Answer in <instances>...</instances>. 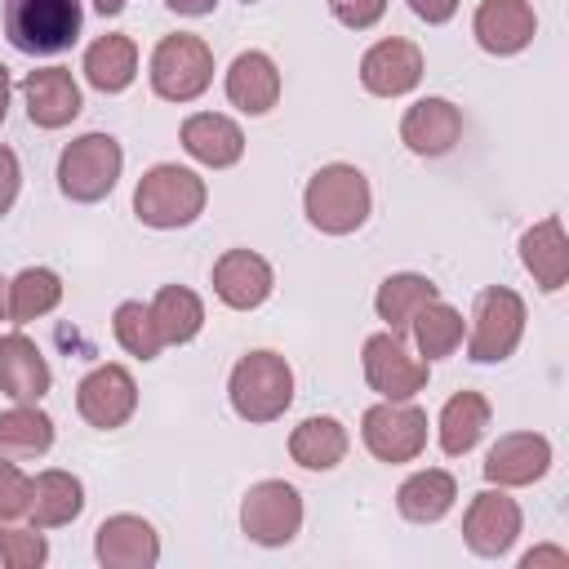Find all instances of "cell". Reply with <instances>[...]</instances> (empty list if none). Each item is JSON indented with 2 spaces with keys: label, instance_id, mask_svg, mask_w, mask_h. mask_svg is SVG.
<instances>
[{
  "label": "cell",
  "instance_id": "cell-37",
  "mask_svg": "<svg viewBox=\"0 0 569 569\" xmlns=\"http://www.w3.org/2000/svg\"><path fill=\"white\" fill-rule=\"evenodd\" d=\"M329 13L351 31H369L387 13V0H329Z\"/></svg>",
  "mask_w": 569,
  "mask_h": 569
},
{
  "label": "cell",
  "instance_id": "cell-27",
  "mask_svg": "<svg viewBox=\"0 0 569 569\" xmlns=\"http://www.w3.org/2000/svg\"><path fill=\"white\" fill-rule=\"evenodd\" d=\"M431 298H440V284L431 280V276H422V271H391L382 284H378V293H373V311H378V320L391 329V333H409V325H413V316L431 302Z\"/></svg>",
  "mask_w": 569,
  "mask_h": 569
},
{
  "label": "cell",
  "instance_id": "cell-10",
  "mask_svg": "<svg viewBox=\"0 0 569 569\" xmlns=\"http://www.w3.org/2000/svg\"><path fill=\"white\" fill-rule=\"evenodd\" d=\"M360 365H365V382L382 400H413L431 378V365L418 351H409V342L400 333H391V329L365 338Z\"/></svg>",
  "mask_w": 569,
  "mask_h": 569
},
{
  "label": "cell",
  "instance_id": "cell-20",
  "mask_svg": "<svg viewBox=\"0 0 569 569\" xmlns=\"http://www.w3.org/2000/svg\"><path fill=\"white\" fill-rule=\"evenodd\" d=\"M53 387V373H49V360L44 351L22 333V329H9L0 333V391L9 400H22V405H40Z\"/></svg>",
  "mask_w": 569,
  "mask_h": 569
},
{
  "label": "cell",
  "instance_id": "cell-13",
  "mask_svg": "<svg viewBox=\"0 0 569 569\" xmlns=\"http://www.w3.org/2000/svg\"><path fill=\"white\" fill-rule=\"evenodd\" d=\"M485 480L498 489H525L538 485L551 471V440L542 431H507L489 445L485 462H480Z\"/></svg>",
  "mask_w": 569,
  "mask_h": 569
},
{
  "label": "cell",
  "instance_id": "cell-23",
  "mask_svg": "<svg viewBox=\"0 0 569 569\" xmlns=\"http://www.w3.org/2000/svg\"><path fill=\"white\" fill-rule=\"evenodd\" d=\"M520 267L533 276V284L542 293H560L565 289V280H569V236H565V222L556 213H547L533 227H525Z\"/></svg>",
  "mask_w": 569,
  "mask_h": 569
},
{
  "label": "cell",
  "instance_id": "cell-35",
  "mask_svg": "<svg viewBox=\"0 0 569 569\" xmlns=\"http://www.w3.org/2000/svg\"><path fill=\"white\" fill-rule=\"evenodd\" d=\"M49 560V542L44 529H36L31 520H0V565L9 569H40Z\"/></svg>",
  "mask_w": 569,
  "mask_h": 569
},
{
  "label": "cell",
  "instance_id": "cell-36",
  "mask_svg": "<svg viewBox=\"0 0 569 569\" xmlns=\"http://www.w3.org/2000/svg\"><path fill=\"white\" fill-rule=\"evenodd\" d=\"M27 511H31V476L13 458H0V520H27Z\"/></svg>",
  "mask_w": 569,
  "mask_h": 569
},
{
  "label": "cell",
  "instance_id": "cell-34",
  "mask_svg": "<svg viewBox=\"0 0 569 569\" xmlns=\"http://www.w3.org/2000/svg\"><path fill=\"white\" fill-rule=\"evenodd\" d=\"M111 333H116V342H120L129 356H138V360H156V356L164 351V338H160V329H156V316H151V307L138 302V298H124V302L111 311Z\"/></svg>",
  "mask_w": 569,
  "mask_h": 569
},
{
  "label": "cell",
  "instance_id": "cell-31",
  "mask_svg": "<svg viewBox=\"0 0 569 569\" xmlns=\"http://www.w3.org/2000/svg\"><path fill=\"white\" fill-rule=\"evenodd\" d=\"M147 307L156 316V329H160L164 347H182V342H191L204 329V302L187 284H160Z\"/></svg>",
  "mask_w": 569,
  "mask_h": 569
},
{
  "label": "cell",
  "instance_id": "cell-26",
  "mask_svg": "<svg viewBox=\"0 0 569 569\" xmlns=\"http://www.w3.org/2000/svg\"><path fill=\"white\" fill-rule=\"evenodd\" d=\"M84 511V485L76 471L49 467L40 476H31V511L27 520L36 529H62Z\"/></svg>",
  "mask_w": 569,
  "mask_h": 569
},
{
  "label": "cell",
  "instance_id": "cell-28",
  "mask_svg": "<svg viewBox=\"0 0 569 569\" xmlns=\"http://www.w3.org/2000/svg\"><path fill=\"white\" fill-rule=\"evenodd\" d=\"M351 449V436L338 418L329 413H311L289 431V458L307 471H333Z\"/></svg>",
  "mask_w": 569,
  "mask_h": 569
},
{
  "label": "cell",
  "instance_id": "cell-2",
  "mask_svg": "<svg viewBox=\"0 0 569 569\" xmlns=\"http://www.w3.org/2000/svg\"><path fill=\"white\" fill-rule=\"evenodd\" d=\"M204 200H209L204 178L173 160L151 164L133 187V213L142 227H156V231L191 227L204 213Z\"/></svg>",
  "mask_w": 569,
  "mask_h": 569
},
{
  "label": "cell",
  "instance_id": "cell-25",
  "mask_svg": "<svg viewBox=\"0 0 569 569\" xmlns=\"http://www.w3.org/2000/svg\"><path fill=\"white\" fill-rule=\"evenodd\" d=\"M453 502H458V480L445 467H422V471L405 476L400 489H396V511L413 525L445 520L453 511Z\"/></svg>",
  "mask_w": 569,
  "mask_h": 569
},
{
  "label": "cell",
  "instance_id": "cell-21",
  "mask_svg": "<svg viewBox=\"0 0 569 569\" xmlns=\"http://www.w3.org/2000/svg\"><path fill=\"white\" fill-rule=\"evenodd\" d=\"M178 142L204 169H231L244 156V129L222 111H191L178 129Z\"/></svg>",
  "mask_w": 569,
  "mask_h": 569
},
{
  "label": "cell",
  "instance_id": "cell-12",
  "mask_svg": "<svg viewBox=\"0 0 569 569\" xmlns=\"http://www.w3.org/2000/svg\"><path fill=\"white\" fill-rule=\"evenodd\" d=\"M133 409H138V382L124 365H93L76 382V413L98 431L124 427Z\"/></svg>",
  "mask_w": 569,
  "mask_h": 569
},
{
  "label": "cell",
  "instance_id": "cell-19",
  "mask_svg": "<svg viewBox=\"0 0 569 569\" xmlns=\"http://www.w3.org/2000/svg\"><path fill=\"white\" fill-rule=\"evenodd\" d=\"M22 102H27V120L36 129H67L80 116V107H84L80 84H76V76L67 67H36V71H27Z\"/></svg>",
  "mask_w": 569,
  "mask_h": 569
},
{
  "label": "cell",
  "instance_id": "cell-43",
  "mask_svg": "<svg viewBox=\"0 0 569 569\" xmlns=\"http://www.w3.org/2000/svg\"><path fill=\"white\" fill-rule=\"evenodd\" d=\"M93 9H98L102 18H116V13L124 9V0H93Z\"/></svg>",
  "mask_w": 569,
  "mask_h": 569
},
{
  "label": "cell",
  "instance_id": "cell-38",
  "mask_svg": "<svg viewBox=\"0 0 569 569\" xmlns=\"http://www.w3.org/2000/svg\"><path fill=\"white\" fill-rule=\"evenodd\" d=\"M18 187H22V164H18V156H13V151L0 142V218L13 209Z\"/></svg>",
  "mask_w": 569,
  "mask_h": 569
},
{
  "label": "cell",
  "instance_id": "cell-32",
  "mask_svg": "<svg viewBox=\"0 0 569 569\" xmlns=\"http://www.w3.org/2000/svg\"><path fill=\"white\" fill-rule=\"evenodd\" d=\"M409 333H413V347H418V356L431 365V360H445V356H453V351L462 347L467 320H462V311H458L453 302H445V298H431V302H427V307L413 316Z\"/></svg>",
  "mask_w": 569,
  "mask_h": 569
},
{
  "label": "cell",
  "instance_id": "cell-29",
  "mask_svg": "<svg viewBox=\"0 0 569 569\" xmlns=\"http://www.w3.org/2000/svg\"><path fill=\"white\" fill-rule=\"evenodd\" d=\"M80 71L98 93H124L138 80V44H133V36H98L84 49Z\"/></svg>",
  "mask_w": 569,
  "mask_h": 569
},
{
  "label": "cell",
  "instance_id": "cell-8",
  "mask_svg": "<svg viewBox=\"0 0 569 569\" xmlns=\"http://www.w3.org/2000/svg\"><path fill=\"white\" fill-rule=\"evenodd\" d=\"M360 440L378 462H413L427 449V409L413 400H378L360 413Z\"/></svg>",
  "mask_w": 569,
  "mask_h": 569
},
{
  "label": "cell",
  "instance_id": "cell-9",
  "mask_svg": "<svg viewBox=\"0 0 569 569\" xmlns=\"http://www.w3.org/2000/svg\"><path fill=\"white\" fill-rule=\"evenodd\" d=\"M302 529V493L289 480H258L240 498V533L258 547H284Z\"/></svg>",
  "mask_w": 569,
  "mask_h": 569
},
{
  "label": "cell",
  "instance_id": "cell-39",
  "mask_svg": "<svg viewBox=\"0 0 569 569\" xmlns=\"http://www.w3.org/2000/svg\"><path fill=\"white\" fill-rule=\"evenodd\" d=\"M458 4L462 0H409V9L427 22V27H440V22H449L453 13H458Z\"/></svg>",
  "mask_w": 569,
  "mask_h": 569
},
{
  "label": "cell",
  "instance_id": "cell-40",
  "mask_svg": "<svg viewBox=\"0 0 569 569\" xmlns=\"http://www.w3.org/2000/svg\"><path fill=\"white\" fill-rule=\"evenodd\" d=\"M538 565H569V556L560 551V547H533V551H525L520 556V569H538Z\"/></svg>",
  "mask_w": 569,
  "mask_h": 569
},
{
  "label": "cell",
  "instance_id": "cell-7",
  "mask_svg": "<svg viewBox=\"0 0 569 569\" xmlns=\"http://www.w3.org/2000/svg\"><path fill=\"white\" fill-rule=\"evenodd\" d=\"M525 298L507 284H489L476 293V307H471V325H467V360L476 365H498L507 360L520 338H525Z\"/></svg>",
  "mask_w": 569,
  "mask_h": 569
},
{
  "label": "cell",
  "instance_id": "cell-5",
  "mask_svg": "<svg viewBox=\"0 0 569 569\" xmlns=\"http://www.w3.org/2000/svg\"><path fill=\"white\" fill-rule=\"evenodd\" d=\"M124 151L111 133H80L58 156V191L76 204H98L116 191Z\"/></svg>",
  "mask_w": 569,
  "mask_h": 569
},
{
  "label": "cell",
  "instance_id": "cell-15",
  "mask_svg": "<svg viewBox=\"0 0 569 569\" xmlns=\"http://www.w3.org/2000/svg\"><path fill=\"white\" fill-rule=\"evenodd\" d=\"M93 556L102 569H156L160 533L133 511H116L93 529Z\"/></svg>",
  "mask_w": 569,
  "mask_h": 569
},
{
  "label": "cell",
  "instance_id": "cell-16",
  "mask_svg": "<svg viewBox=\"0 0 569 569\" xmlns=\"http://www.w3.org/2000/svg\"><path fill=\"white\" fill-rule=\"evenodd\" d=\"M209 284H213V293H218L222 307H231V311H253V307H262V302L271 298L276 271H271V262H267L262 253H253V249H227V253L213 258Z\"/></svg>",
  "mask_w": 569,
  "mask_h": 569
},
{
  "label": "cell",
  "instance_id": "cell-30",
  "mask_svg": "<svg viewBox=\"0 0 569 569\" xmlns=\"http://www.w3.org/2000/svg\"><path fill=\"white\" fill-rule=\"evenodd\" d=\"M53 449V418L40 405L13 400V409H0V458H44Z\"/></svg>",
  "mask_w": 569,
  "mask_h": 569
},
{
  "label": "cell",
  "instance_id": "cell-6",
  "mask_svg": "<svg viewBox=\"0 0 569 569\" xmlns=\"http://www.w3.org/2000/svg\"><path fill=\"white\" fill-rule=\"evenodd\" d=\"M147 80L164 102H196L213 84V49L191 31L160 36L147 62Z\"/></svg>",
  "mask_w": 569,
  "mask_h": 569
},
{
  "label": "cell",
  "instance_id": "cell-33",
  "mask_svg": "<svg viewBox=\"0 0 569 569\" xmlns=\"http://www.w3.org/2000/svg\"><path fill=\"white\" fill-rule=\"evenodd\" d=\"M62 302V276L53 267H22L9 280V320L31 325Z\"/></svg>",
  "mask_w": 569,
  "mask_h": 569
},
{
  "label": "cell",
  "instance_id": "cell-22",
  "mask_svg": "<svg viewBox=\"0 0 569 569\" xmlns=\"http://www.w3.org/2000/svg\"><path fill=\"white\" fill-rule=\"evenodd\" d=\"M222 89H227V102H231L236 111H244V116H267V111L280 102V67H276L271 53L244 49V53L231 58Z\"/></svg>",
  "mask_w": 569,
  "mask_h": 569
},
{
  "label": "cell",
  "instance_id": "cell-24",
  "mask_svg": "<svg viewBox=\"0 0 569 569\" xmlns=\"http://www.w3.org/2000/svg\"><path fill=\"white\" fill-rule=\"evenodd\" d=\"M489 418H493V405L480 391H453L436 418V440H440L445 458L471 453L480 445V436L489 431Z\"/></svg>",
  "mask_w": 569,
  "mask_h": 569
},
{
  "label": "cell",
  "instance_id": "cell-41",
  "mask_svg": "<svg viewBox=\"0 0 569 569\" xmlns=\"http://www.w3.org/2000/svg\"><path fill=\"white\" fill-rule=\"evenodd\" d=\"M173 13H182V18H204V13H213V4L218 0H164Z\"/></svg>",
  "mask_w": 569,
  "mask_h": 569
},
{
  "label": "cell",
  "instance_id": "cell-42",
  "mask_svg": "<svg viewBox=\"0 0 569 569\" xmlns=\"http://www.w3.org/2000/svg\"><path fill=\"white\" fill-rule=\"evenodd\" d=\"M9 93H13V80H9V67L0 62V124H4V116H9Z\"/></svg>",
  "mask_w": 569,
  "mask_h": 569
},
{
  "label": "cell",
  "instance_id": "cell-44",
  "mask_svg": "<svg viewBox=\"0 0 569 569\" xmlns=\"http://www.w3.org/2000/svg\"><path fill=\"white\" fill-rule=\"evenodd\" d=\"M0 320H9V280L0 276Z\"/></svg>",
  "mask_w": 569,
  "mask_h": 569
},
{
  "label": "cell",
  "instance_id": "cell-1",
  "mask_svg": "<svg viewBox=\"0 0 569 569\" xmlns=\"http://www.w3.org/2000/svg\"><path fill=\"white\" fill-rule=\"evenodd\" d=\"M369 209H373V191H369V178L347 164V160H333V164H320L307 187H302V213L307 222L320 231V236H351L369 222Z\"/></svg>",
  "mask_w": 569,
  "mask_h": 569
},
{
  "label": "cell",
  "instance_id": "cell-45",
  "mask_svg": "<svg viewBox=\"0 0 569 569\" xmlns=\"http://www.w3.org/2000/svg\"><path fill=\"white\" fill-rule=\"evenodd\" d=\"M240 4H258V0H240Z\"/></svg>",
  "mask_w": 569,
  "mask_h": 569
},
{
  "label": "cell",
  "instance_id": "cell-14",
  "mask_svg": "<svg viewBox=\"0 0 569 569\" xmlns=\"http://www.w3.org/2000/svg\"><path fill=\"white\" fill-rule=\"evenodd\" d=\"M422 71H427V58L405 36H387V40L369 44L365 58H360V84L373 98H405V93H413Z\"/></svg>",
  "mask_w": 569,
  "mask_h": 569
},
{
  "label": "cell",
  "instance_id": "cell-11",
  "mask_svg": "<svg viewBox=\"0 0 569 569\" xmlns=\"http://www.w3.org/2000/svg\"><path fill=\"white\" fill-rule=\"evenodd\" d=\"M520 529H525V516H520V502L507 498V489L489 485V489H480V493L467 502L462 542H467L476 556H485V560L507 556V551L516 547Z\"/></svg>",
  "mask_w": 569,
  "mask_h": 569
},
{
  "label": "cell",
  "instance_id": "cell-18",
  "mask_svg": "<svg viewBox=\"0 0 569 569\" xmlns=\"http://www.w3.org/2000/svg\"><path fill=\"white\" fill-rule=\"evenodd\" d=\"M400 142L422 160L449 156L462 142V111L449 98H418L400 116Z\"/></svg>",
  "mask_w": 569,
  "mask_h": 569
},
{
  "label": "cell",
  "instance_id": "cell-4",
  "mask_svg": "<svg viewBox=\"0 0 569 569\" xmlns=\"http://www.w3.org/2000/svg\"><path fill=\"white\" fill-rule=\"evenodd\" d=\"M84 4L80 0H4V36L27 58L67 53L80 40Z\"/></svg>",
  "mask_w": 569,
  "mask_h": 569
},
{
  "label": "cell",
  "instance_id": "cell-17",
  "mask_svg": "<svg viewBox=\"0 0 569 569\" xmlns=\"http://www.w3.org/2000/svg\"><path fill=\"white\" fill-rule=\"evenodd\" d=\"M471 36L493 58H516L538 36V13L529 0H480L471 13Z\"/></svg>",
  "mask_w": 569,
  "mask_h": 569
},
{
  "label": "cell",
  "instance_id": "cell-3",
  "mask_svg": "<svg viewBox=\"0 0 569 569\" xmlns=\"http://www.w3.org/2000/svg\"><path fill=\"white\" fill-rule=\"evenodd\" d=\"M227 400L244 422H276L293 405V369L280 351H244L231 365Z\"/></svg>",
  "mask_w": 569,
  "mask_h": 569
}]
</instances>
